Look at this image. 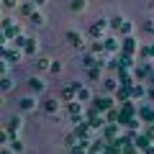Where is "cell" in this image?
<instances>
[{
	"instance_id": "cell-1",
	"label": "cell",
	"mask_w": 154,
	"mask_h": 154,
	"mask_svg": "<svg viewBox=\"0 0 154 154\" xmlns=\"http://www.w3.org/2000/svg\"><path fill=\"white\" fill-rule=\"evenodd\" d=\"M85 121L90 123V128L93 131H103V126H105V116L100 113V110H95L93 105L88 108V113H85Z\"/></svg>"
},
{
	"instance_id": "cell-2",
	"label": "cell",
	"mask_w": 154,
	"mask_h": 154,
	"mask_svg": "<svg viewBox=\"0 0 154 154\" xmlns=\"http://www.w3.org/2000/svg\"><path fill=\"white\" fill-rule=\"evenodd\" d=\"M136 116V105L131 103V100H123L121 108H118V123H126L128 118H134Z\"/></svg>"
},
{
	"instance_id": "cell-3",
	"label": "cell",
	"mask_w": 154,
	"mask_h": 154,
	"mask_svg": "<svg viewBox=\"0 0 154 154\" xmlns=\"http://www.w3.org/2000/svg\"><path fill=\"white\" fill-rule=\"evenodd\" d=\"M113 103H116L113 95H98V98H93V108L100 110V113H103V110H110V108H113Z\"/></svg>"
},
{
	"instance_id": "cell-4",
	"label": "cell",
	"mask_w": 154,
	"mask_h": 154,
	"mask_svg": "<svg viewBox=\"0 0 154 154\" xmlns=\"http://www.w3.org/2000/svg\"><path fill=\"white\" fill-rule=\"evenodd\" d=\"M118 134H121V123H105V126H103V139H105V144L116 141Z\"/></svg>"
},
{
	"instance_id": "cell-5",
	"label": "cell",
	"mask_w": 154,
	"mask_h": 154,
	"mask_svg": "<svg viewBox=\"0 0 154 154\" xmlns=\"http://www.w3.org/2000/svg\"><path fill=\"white\" fill-rule=\"evenodd\" d=\"M152 69L154 67H149L146 62H141L139 67H134V80H149L152 77Z\"/></svg>"
},
{
	"instance_id": "cell-6",
	"label": "cell",
	"mask_w": 154,
	"mask_h": 154,
	"mask_svg": "<svg viewBox=\"0 0 154 154\" xmlns=\"http://www.w3.org/2000/svg\"><path fill=\"white\" fill-rule=\"evenodd\" d=\"M121 54H126V57H134V54H136V41H134V36H123V41H121Z\"/></svg>"
},
{
	"instance_id": "cell-7",
	"label": "cell",
	"mask_w": 154,
	"mask_h": 154,
	"mask_svg": "<svg viewBox=\"0 0 154 154\" xmlns=\"http://www.w3.org/2000/svg\"><path fill=\"white\" fill-rule=\"evenodd\" d=\"M136 116L141 118L144 123H154V108L152 105H141V108L136 110Z\"/></svg>"
},
{
	"instance_id": "cell-8",
	"label": "cell",
	"mask_w": 154,
	"mask_h": 154,
	"mask_svg": "<svg viewBox=\"0 0 154 154\" xmlns=\"http://www.w3.org/2000/svg\"><path fill=\"white\" fill-rule=\"evenodd\" d=\"M105 28H108V21H95L93 26H90V36H93V38H100Z\"/></svg>"
},
{
	"instance_id": "cell-9",
	"label": "cell",
	"mask_w": 154,
	"mask_h": 154,
	"mask_svg": "<svg viewBox=\"0 0 154 154\" xmlns=\"http://www.w3.org/2000/svg\"><path fill=\"white\" fill-rule=\"evenodd\" d=\"M131 88H134V85H131ZM131 88H128V85H118V90H116L113 98L121 100V103H123V100H131Z\"/></svg>"
},
{
	"instance_id": "cell-10",
	"label": "cell",
	"mask_w": 154,
	"mask_h": 154,
	"mask_svg": "<svg viewBox=\"0 0 154 154\" xmlns=\"http://www.w3.org/2000/svg\"><path fill=\"white\" fill-rule=\"evenodd\" d=\"M118 85H128V88H131L134 85V75L128 69H118Z\"/></svg>"
},
{
	"instance_id": "cell-11",
	"label": "cell",
	"mask_w": 154,
	"mask_h": 154,
	"mask_svg": "<svg viewBox=\"0 0 154 154\" xmlns=\"http://www.w3.org/2000/svg\"><path fill=\"white\" fill-rule=\"evenodd\" d=\"M103 49L105 51H121V44H118V38H103Z\"/></svg>"
},
{
	"instance_id": "cell-12",
	"label": "cell",
	"mask_w": 154,
	"mask_h": 154,
	"mask_svg": "<svg viewBox=\"0 0 154 154\" xmlns=\"http://www.w3.org/2000/svg\"><path fill=\"white\" fill-rule=\"evenodd\" d=\"M75 93H77V103H88V100H90V90H88V88L75 85Z\"/></svg>"
},
{
	"instance_id": "cell-13",
	"label": "cell",
	"mask_w": 154,
	"mask_h": 154,
	"mask_svg": "<svg viewBox=\"0 0 154 154\" xmlns=\"http://www.w3.org/2000/svg\"><path fill=\"white\" fill-rule=\"evenodd\" d=\"M18 11H21V16L31 18L33 13H36V5H33V3H23V5H18Z\"/></svg>"
},
{
	"instance_id": "cell-14",
	"label": "cell",
	"mask_w": 154,
	"mask_h": 154,
	"mask_svg": "<svg viewBox=\"0 0 154 154\" xmlns=\"http://www.w3.org/2000/svg\"><path fill=\"white\" fill-rule=\"evenodd\" d=\"M11 152H13V154H21V152H23V141H21L18 136L11 139Z\"/></svg>"
},
{
	"instance_id": "cell-15",
	"label": "cell",
	"mask_w": 154,
	"mask_h": 154,
	"mask_svg": "<svg viewBox=\"0 0 154 154\" xmlns=\"http://www.w3.org/2000/svg\"><path fill=\"white\" fill-rule=\"evenodd\" d=\"M28 88H31L33 93H41V90H44V82H41L38 77H31V80H28Z\"/></svg>"
},
{
	"instance_id": "cell-16",
	"label": "cell",
	"mask_w": 154,
	"mask_h": 154,
	"mask_svg": "<svg viewBox=\"0 0 154 154\" xmlns=\"http://www.w3.org/2000/svg\"><path fill=\"white\" fill-rule=\"evenodd\" d=\"M3 59L13 64V62H18V59H21V54H18V49H5V57H3Z\"/></svg>"
},
{
	"instance_id": "cell-17",
	"label": "cell",
	"mask_w": 154,
	"mask_h": 154,
	"mask_svg": "<svg viewBox=\"0 0 154 154\" xmlns=\"http://www.w3.org/2000/svg\"><path fill=\"white\" fill-rule=\"evenodd\" d=\"M33 105H36V100H33L31 95H26V98H21V110H33Z\"/></svg>"
},
{
	"instance_id": "cell-18",
	"label": "cell",
	"mask_w": 154,
	"mask_h": 154,
	"mask_svg": "<svg viewBox=\"0 0 154 154\" xmlns=\"http://www.w3.org/2000/svg\"><path fill=\"white\" fill-rule=\"evenodd\" d=\"M118 62H121V69H131V67H134V57L121 54V57H118Z\"/></svg>"
},
{
	"instance_id": "cell-19",
	"label": "cell",
	"mask_w": 154,
	"mask_h": 154,
	"mask_svg": "<svg viewBox=\"0 0 154 154\" xmlns=\"http://www.w3.org/2000/svg\"><path fill=\"white\" fill-rule=\"evenodd\" d=\"M144 95H146V90H144V85H134V88H131V100L134 98H144Z\"/></svg>"
},
{
	"instance_id": "cell-20",
	"label": "cell",
	"mask_w": 154,
	"mask_h": 154,
	"mask_svg": "<svg viewBox=\"0 0 154 154\" xmlns=\"http://www.w3.org/2000/svg\"><path fill=\"white\" fill-rule=\"evenodd\" d=\"M62 100H67V103H72V100H75V85L62 90Z\"/></svg>"
},
{
	"instance_id": "cell-21",
	"label": "cell",
	"mask_w": 154,
	"mask_h": 154,
	"mask_svg": "<svg viewBox=\"0 0 154 154\" xmlns=\"http://www.w3.org/2000/svg\"><path fill=\"white\" fill-rule=\"evenodd\" d=\"M21 128V118H11V123H8V131H11V139L16 136V131Z\"/></svg>"
},
{
	"instance_id": "cell-22",
	"label": "cell",
	"mask_w": 154,
	"mask_h": 154,
	"mask_svg": "<svg viewBox=\"0 0 154 154\" xmlns=\"http://www.w3.org/2000/svg\"><path fill=\"white\" fill-rule=\"evenodd\" d=\"M26 54H36V38H26V46H23Z\"/></svg>"
},
{
	"instance_id": "cell-23",
	"label": "cell",
	"mask_w": 154,
	"mask_h": 154,
	"mask_svg": "<svg viewBox=\"0 0 154 154\" xmlns=\"http://www.w3.org/2000/svg\"><path fill=\"white\" fill-rule=\"evenodd\" d=\"M108 26L113 28V31H121V26H123V18H121V16H116V18H110V21H108Z\"/></svg>"
},
{
	"instance_id": "cell-24",
	"label": "cell",
	"mask_w": 154,
	"mask_h": 154,
	"mask_svg": "<svg viewBox=\"0 0 154 154\" xmlns=\"http://www.w3.org/2000/svg\"><path fill=\"white\" fill-rule=\"evenodd\" d=\"M139 123H141V118H139V116H134V118H128V121H126V126H128V131H136Z\"/></svg>"
},
{
	"instance_id": "cell-25",
	"label": "cell",
	"mask_w": 154,
	"mask_h": 154,
	"mask_svg": "<svg viewBox=\"0 0 154 154\" xmlns=\"http://www.w3.org/2000/svg\"><path fill=\"white\" fill-rule=\"evenodd\" d=\"M18 31H21V28H18L16 23H13V26H11V28H5V31H3V33H5L8 38H16V36H21V33H18Z\"/></svg>"
},
{
	"instance_id": "cell-26",
	"label": "cell",
	"mask_w": 154,
	"mask_h": 154,
	"mask_svg": "<svg viewBox=\"0 0 154 154\" xmlns=\"http://www.w3.org/2000/svg\"><path fill=\"white\" fill-rule=\"evenodd\" d=\"M105 90H108V93H116V90H118V80H105Z\"/></svg>"
},
{
	"instance_id": "cell-27",
	"label": "cell",
	"mask_w": 154,
	"mask_h": 154,
	"mask_svg": "<svg viewBox=\"0 0 154 154\" xmlns=\"http://www.w3.org/2000/svg\"><path fill=\"white\" fill-rule=\"evenodd\" d=\"M88 77H90V80H100V67H98V64L90 67V69H88Z\"/></svg>"
},
{
	"instance_id": "cell-28",
	"label": "cell",
	"mask_w": 154,
	"mask_h": 154,
	"mask_svg": "<svg viewBox=\"0 0 154 154\" xmlns=\"http://www.w3.org/2000/svg\"><path fill=\"white\" fill-rule=\"evenodd\" d=\"M67 110H69V116H77V113H80V103H77V100L67 103Z\"/></svg>"
},
{
	"instance_id": "cell-29",
	"label": "cell",
	"mask_w": 154,
	"mask_h": 154,
	"mask_svg": "<svg viewBox=\"0 0 154 154\" xmlns=\"http://www.w3.org/2000/svg\"><path fill=\"white\" fill-rule=\"evenodd\" d=\"M11 88H13L11 77H0V90H11Z\"/></svg>"
},
{
	"instance_id": "cell-30",
	"label": "cell",
	"mask_w": 154,
	"mask_h": 154,
	"mask_svg": "<svg viewBox=\"0 0 154 154\" xmlns=\"http://www.w3.org/2000/svg\"><path fill=\"white\" fill-rule=\"evenodd\" d=\"M67 41H69V44H75V46H80V44H82V41H80V36H77L75 31H69V33H67Z\"/></svg>"
},
{
	"instance_id": "cell-31",
	"label": "cell",
	"mask_w": 154,
	"mask_h": 154,
	"mask_svg": "<svg viewBox=\"0 0 154 154\" xmlns=\"http://www.w3.org/2000/svg\"><path fill=\"white\" fill-rule=\"evenodd\" d=\"M69 154H88V146H85V144H77V146H72Z\"/></svg>"
},
{
	"instance_id": "cell-32",
	"label": "cell",
	"mask_w": 154,
	"mask_h": 154,
	"mask_svg": "<svg viewBox=\"0 0 154 154\" xmlns=\"http://www.w3.org/2000/svg\"><path fill=\"white\" fill-rule=\"evenodd\" d=\"M131 21H123V26H121V33H123V36H131Z\"/></svg>"
},
{
	"instance_id": "cell-33",
	"label": "cell",
	"mask_w": 154,
	"mask_h": 154,
	"mask_svg": "<svg viewBox=\"0 0 154 154\" xmlns=\"http://www.w3.org/2000/svg\"><path fill=\"white\" fill-rule=\"evenodd\" d=\"M82 8H85V0H72V11L75 13H80Z\"/></svg>"
},
{
	"instance_id": "cell-34",
	"label": "cell",
	"mask_w": 154,
	"mask_h": 154,
	"mask_svg": "<svg viewBox=\"0 0 154 154\" xmlns=\"http://www.w3.org/2000/svg\"><path fill=\"white\" fill-rule=\"evenodd\" d=\"M8 141H11V131L5 128V131H0V146H3V144H8Z\"/></svg>"
},
{
	"instance_id": "cell-35",
	"label": "cell",
	"mask_w": 154,
	"mask_h": 154,
	"mask_svg": "<svg viewBox=\"0 0 154 154\" xmlns=\"http://www.w3.org/2000/svg\"><path fill=\"white\" fill-rule=\"evenodd\" d=\"M31 23H33V26H41V23H44V16H41V13H33V16H31Z\"/></svg>"
},
{
	"instance_id": "cell-36",
	"label": "cell",
	"mask_w": 154,
	"mask_h": 154,
	"mask_svg": "<svg viewBox=\"0 0 154 154\" xmlns=\"http://www.w3.org/2000/svg\"><path fill=\"white\" fill-rule=\"evenodd\" d=\"M36 67H38V69H49V67H51V62H49V59H44V57H41V59L36 62Z\"/></svg>"
},
{
	"instance_id": "cell-37",
	"label": "cell",
	"mask_w": 154,
	"mask_h": 154,
	"mask_svg": "<svg viewBox=\"0 0 154 154\" xmlns=\"http://www.w3.org/2000/svg\"><path fill=\"white\" fill-rule=\"evenodd\" d=\"M93 54H105V49H103V41H95V44H93Z\"/></svg>"
},
{
	"instance_id": "cell-38",
	"label": "cell",
	"mask_w": 154,
	"mask_h": 154,
	"mask_svg": "<svg viewBox=\"0 0 154 154\" xmlns=\"http://www.w3.org/2000/svg\"><path fill=\"white\" fill-rule=\"evenodd\" d=\"M44 110L54 113V110H57V100H46V103H44Z\"/></svg>"
},
{
	"instance_id": "cell-39",
	"label": "cell",
	"mask_w": 154,
	"mask_h": 154,
	"mask_svg": "<svg viewBox=\"0 0 154 154\" xmlns=\"http://www.w3.org/2000/svg\"><path fill=\"white\" fill-rule=\"evenodd\" d=\"M0 5H5V8H18V0H0Z\"/></svg>"
},
{
	"instance_id": "cell-40",
	"label": "cell",
	"mask_w": 154,
	"mask_h": 154,
	"mask_svg": "<svg viewBox=\"0 0 154 154\" xmlns=\"http://www.w3.org/2000/svg\"><path fill=\"white\" fill-rule=\"evenodd\" d=\"M5 75H8V62L0 59V77H5Z\"/></svg>"
},
{
	"instance_id": "cell-41",
	"label": "cell",
	"mask_w": 154,
	"mask_h": 154,
	"mask_svg": "<svg viewBox=\"0 0 154 154\" xmlns=\"http://www.w3.org/2000/svg\"><path fill=\"white\" fill-rule=\"evenodd\" d=\"M82 62H85L88 67H95V64H93V54H82Z\"/></svg>"
},
{
	"instance_id": "cell-42",
	"label": "cell",
	"mask_w": 154,
	"mask_h": 154,
	"mask_svg": "<svg viewBox=\"0 0 154 154\" xmlns=\"http://www.w3.org/2000/svg\"><path fill=\"white\" fill-rule=\"evenodd\" d=\"M49 69H51V72H54V75H57V72L62 69V64H59V62H51V67H49Z\"/></svg>"
},
{
	"instance_id": "cell-43",
	"label": "cell",
	"mask_w": 154,
	"mask_h": 154,
	"mask_svg": "<svg viewBox=\"0 0 154 154\" xmlns=\"http://www.w3.org/2000/svg\"><path fill=\"white\" fill-rule=\"evenodd\" d=\"M144 28H146V31L154 36V23H152V21H146V23H144Z\"/></svg>"
},
{
	"instance_id": "cell-44",
	"label": "cell",
	"mask_w": 154,
	"mask_h": 154,
	"mask_svg": "<svg viewBox=\"0 0 154 154\" xmlns=\"http://www.w3.org/2000/svg\"><path fill=\"white\" fill-rule=\"evenodd\" d=\"M146 95H149V100H154V85H152V88L146 90Z\"/></svg>"
},
{
	"instance_id": "cell-45",
	"label": "cell",
	"mask_w": 154,
	"mask_h": 154,
	"mask_svg": "<svg viewBox=\"0 0 154 154\" xmlns=\"http://www.w3.org/2000/svg\"><path fill=\"white\" fill-rule=\"evenodd\" d=\"M28 3H33V5H44L46 0H28Z\"/></svg>"
},
{
	"instance_id": "cell-46",
	"label": "cell",
	"mask_w": 154,
	"mask_h": 154,
	"mask_svg": "<svg viewBox=\"0 0 154 154\" xmlns=\"http://www.w3.org/2000/svg\"><path fill=\"white\" fill-rule=\"evenodd\" d=\"M5 49H8V46H0V59H3V57H5Z\"/></svg>"
},
{
	"instance_id": "cell-47",
	"label": "cell",
	"mask_w": 154,
	"mask_h": 154,
	"mask_svg": "<svg viewBox=\"0 0 154 154\" xmlns=\"http://www.w3.org/2000/svg\"><path fill=\"white\" fill-rule=\"evenodd\" d=\"M0 154H13V152H11V149H0Z\"/></svg>"
},
{
	"instance_id": "cell-48",
	"label": "cell",
	"mask_w": 154,
	"mask_h": 154,
	"mask_svg": "<svg viewBox=\"0 0 154 154\" xmlns=\"http://www.w3.org/2000/svg\"><path fill=\"white\" fill-rule=\"evenodd\" d=\"M149 80H152V82H154V69H152V77H149Z\"/></svg>"
},
{
	"instance_id": "cell-49",
	"label": "cell",
	"mask_w": 154,
	"mask_h": 154,
	"mask_svg": "<svg viewBox=\"0 0 154 154\" xmlns=\"http://www.w3.org/2000/svg\"><path fill=\"white\" fill-rule=\"evenodd\" d=\"M0 105H3V98H0Z\"/></svg>"
}]
</instances>
